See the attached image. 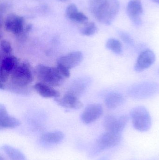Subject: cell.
Returning <instances> with one entry per match:
<instances>
[{
  "mask_svg": "<svg viewBox=\"0 0 159 160\" xmlns=\"http://www.w3.org/2000/svg\"><path fill=\"white\" fill-rule=\"evenodd\" d=\"M64 134L61 131H54L44 133L41 137V141L47 144H57L63 141Z\"/></svg>",
  "mask_w": 159,
  "mask_h": 160,
  "instance_id": "d6986e66",
  "label": "cell"
},
{
  "mask_svg": "<svg viewBox=\"0 0 159 160\" xmlns=\"http://www.w3.org/2000/svg\"><path fill=\"white\" fill-rule=\"evenodd\" d=\"M35 74L41 82L52 87L59 86L65 79L57 67H50L44 65H38L35 69Z\"/></svg>",
  "mask_w": 159,
  "mask_h": 160,
  "instance_id": "3957f363",
  "label": "cell"
},
{
  "mask_svg": "<svg viewBox=\"0 0 159 160\" xmlns=\"http://www.w3.org/2000/svg\"><path fill=\"white\" fill-rule=\"evenodd\" d=\"M65 15L69 20L77 23H87L88 20L87 17L82 12H79L74 4H71L67 7Z\"/></svg>",
  "mask_w": 159,
  "mask_h": 160,
  "instance_id": "2e32d148",
  "label": "cell"
},
{
  "mask_svg": "<svg viewBox=\"0 0 159 160\" xmlns=\"http://www.w3.org/2000/svg\"><path fill=\"white\" fill-rule=\"evenodd\" d=\"M2 149L11 160H26L25 155L13 147L4 145L2 147Z\"/></svg>",
  "mask_w": 159,
  "mask_h": 160,
  "instance_id": "ffe728a7",
  "label": "cell"
},
{
  "mask_svg": "<svg viewBox=\"0 0 159 160\" xmlns=\"http://www.w3.org/2000/svg\"><path fill=\"white\" fill-rule=\"evenodd\" d=\"M1 61L0 84H6L11 73L20 63L18 59L12 55L1 59Z\"/></svg>",
  "mask_w": 159,
  "mask_h": 160,
  "instance_id": "9c48e42d",
  "label": "cell"
},
{
  "mask_svg": "<svg viewBox=\"0 0 159 160\" xmlns=\"http://www.w3.org/2000/svg\"><path fill=\"white\" fill-rule=\"evenodd\" d=\"M105 47L107 49L117 55L123 53V47L121 42L115 38H109L107 40Z\"/></svg>",
  "mask_w": 159,
  "mask_h": 160,
  "instance_id": "44dd1931",
  "label": "cell"
},
{
  "mask_svg": "<svg viewBox=\"0 0 159 160\" xmlns=\"http://www.w3.org/2000/svg\"><path fill=\"white\" fill-rule=\"evenodd\" d=\"M89 6L95 18L106 25L113 22L120 8L119 0H89Z\"/></svg>",
  "mask_w": 159,
  "mask_h": 160,
  "instance_id": "6da1fadb",
  "label": "cell"
},
{
  "mask_svg": "<svg viewBox=\"0 0 159 160\" xmlns=\"http://www.w3.org/2000/svg\"><path fill=\"white\" fill-rule=\"evenodd\" d=\"M154 2L156 3L159 4V0H152Z\"/></svg>",
  "mask_w": 159,
  "mask_h": 160,
  "instance_id": "d4e9b609",
  "label": "cell"
},
{
  "mask_svg": "<svg viewBox=\"0 0 159 160\" xmlns=\"http://www.w3.org/2000/svg\"><path fill=\"white\" fill-rule=\"evenodd\" d=\"M12 48L10 43L7 40H2L0 47V58L1 59L11 55Z\"/></svg>",
  "mask_w": 159,
  "mask_h": 160,
  "instance_id": "603a6c76",
  "label": "cell"
},
{
  "mask_svg": "<svg viewBox=\"0 0 159 160\" xmlns=\"http://www.w3.org/2000/svg\"><path fill=\"white\" fill-rule=\"evenodd\" d=\"M83 60V55L80 51H74L59 58L57 65L70 69L79 65Z\"/></svg>",
  "mask_w": 159,
  "mask_h": 160,
  "instance_id": "7c38bea8",
  "label": "cell"
},
{
  "mask_svg": "<svg viewBox=\"0 0 159 160\" xmlns=\"http://www.w3.org/2000/svg\"><path fill=\"white\" fill-rule=\"evenodd\" d=\"M120 38L127 45L130 47H133L134 45V42L132 38L128 33L120 31L119 33Z\"/></svg>",
  "mask_w": 159,
  "mask_h": 160,
  "instance_id": "cb8c5ba5",
  "label": "cell"
},
{
  "mask_svg": "<svg viewBox=\"0 0 159 160\" xmlns=\"http://www.w3.org/2000/svg\"><path fill=\"white\" fill-rule=\"evenodd\" d=\"M122 139V134L106 131L97 139L94 147L95 154L110 149L119 144Z\"/></svg>",
  "mask_w": 159,
  "mask_h": 160,
  "instance_id": "8992f818",
  "label": "cell"
},
{
  "mask_svg": "<svg viewBox=\"0 0 159 160\" xmlns=\"http://www.w3.org/2000/svg\"><path fill=\"white\" fill-rule=\"evenodd\" d=\"M129 121L127 115L116 117L108 115L105 118L103 126L106 131L122 134Z\"/></svg>",
  "mask_w": 159,
  "mask_h": 160,
  "instance_id": "ba28073f",
  "label": "cell"
},
{
  "mask_svg": "<svg viewBox=\"0 0 159 160\" xmlns=\"http://www.w3.org/2000/svg\"><path fill=\"white\" fill-rule=\"evenodd\" d=\"M159 93V84L155 82H144L134 84L128 90L131 98L135 99H145Z\"/></svg>",
  "mask_w": 159,
  "mask_h": 160,
  "instance_id": "277c9868",
  "label": "cell"
},
{
  "mask_svg": "<svg viewBox=\"0 0 159 160\" xmlns=\"http://www.w3.org/2000/svg\"><path fill=\"white\" fill-rule=\"evenodd\" d=\"M125 98L121 93L113 92L108 94L105 99V106L109 109H115L125 102Z\"/></svg>",
  "mask_w": 159,
  "mask_h": 160,
  "instance_id": "ac0fdd59",
  "label": "cell"
},
{
  "mask_svg": "<svg viewBox=\"0 0 159 160\" xmlns=\"http://www.w3.org/2000/svg\"><path fill=\"white\" fill-rule=\"evenodd\" d=\"M58 1H60V2H65L69 1V0H58Z\"/></svg>",
  "mask_w": 159,
  "mask_h": 160,
  "instance_id": "484cf974",
  "label": "cell"
},
{
  "mask_svg": "<svg viewBox=\"0 0 159 160\" xmlns=\"http://www.w3.org/2000/svg\"><path fill=\"white\" fill-rule=\"evenodd\" d=\"M98 32V27L94 22H87L80 29L81 34L86 36H91L96 34Z\"/></svg>",
  "mask_w": 159,
  "mask_h": 160,
  "instance_id": "7402d4cb",
  "label": "cell"
},
{
  "mask_svg": "<svg viewBox=\"0 0 159 160\" xmlns=\"http://www.w3.org/2000/svg\"><path fill=\"white\" fill-rule=\"evenodd\" d=\"M34 88L41 97L45 98H59L60 93L53 88V87L43 82L36 83L34 85Z\"/></svg>",
  "mask_w": 159,
  "mask_h": 160,
  "instance_id": "e0dca14e",
  "label": "cell"
},
{
  "mask_svg": "<svg viewBox=\"0 0 159 160\" xmlns=\"http://www.w3.org/2000/svg\"><path fill=\"white\" fill-rule=\"evenodd\" d=\"M33 75L29 63L19 64L11 73L8 88L18 94H25L28 92V86L32 82Z\"/></svg>",
  "mask_w": 159,
  "mask_h": 160,
  "instance_id": "7a4b0ae2",
  "label": "cell"
},
{
  "mask_svg": "<svg viewBox=\"0 0 159 160\" xmlns=\"http://www.w3.org/2000/svg\"><path fill=\"white\" fill-rule=\"evenodd\" d=\"M2 24L7 32L12 33L17 37L23 32L26 26L24 18L14 13L8 14L1 26Z\"/></svg>",
  "mask_w": 159,
  "mask_h": 160,
  "instance_id": "52a82bcc",
  "label": "cell"
},
{
  "mask_svg": "<svg viewBox=\"0 0 159 160\" xmlns=\"http://www.w3.org/2000/svg\"><path fill=\"white\" fill-rule=\"evenodd\" d=\"M103 113V108L99 103L90 104L81 115V120L86 124H89L99 119Z\"/></svg>",
  "mask_w": 159,
  "mask_h": 160,
  "instance_id": "4fadbf2b",
  "label": "cell"
},
{
  "mask_svg": "<svg viewBox=\"0 0 159 160\" xmlns=\"http://www.w3.org/2000/svg\"><path fill=\"white\" fill-rule=\"evenodd\" d=\"M20 121L8 114L4 106L0 105V127L1 128H15L20 126Z\"/></svg>",
  "mask_w": 159,
  "mask_h": 160,
  "instance_id": "9a60e30c",
  "label": "cell"
},
{
  "mask_svg": "<svg viewBox=\"0 0 159 160\" xmlns=\"http://www.w3.org/2000/svg\"><path fill=\"white\" fill-rule=\"evenodd\" d=\"M55 101L59 105L64 108L72 109H80L83 104L74 94L68 93L62 98H56Z\"/></svg>",
  "mask_w": 159,
  "mask_h": 160,
  "instance_id": "5bb4252c",
  "label": "cell"
},
{
  "mask_svg": "<svg viewBox=\"0 0 159 160\" xmlns=\"http://www.w3.org/2000/svg\"><path fill=\"white\" fill-rule=\"evenodd\" d=\"M128 17L136 27L142 24V16L143 8L141 0H131L128 3L127 8Z\"/></svg>",
  "mask_w": 159,
  "mask_h": 160,
  "instance_id": "30bf717a",
  "label": "cell"
},
{
  "mask_svg": "<svg viewBox=\"0 0 159 160\" xmlns=\"http://www.w3.org/2000/svg\"><path fill=\"white\" fill-rule=\"evenodd\" d=\"M130 118L133 125L138 131H148L152 126V119L148 110L144 106L134 107L130 112Z\"/></svg>",
  "mask_w": 159,
  "mask_h": 160,
  "instance_id": "5b68a950",
  "label": "cell"
},
{
  "mask_svg": "<svg viewBox=\"0 0 159 160\" xmlns=\"http://www.w3.org/2000/svg\"><path fill=\"white\" fill-rule=\"evenodd\" d=\"M156 55L151 50L142 52L138 56L134 66L136 72H141L150 68L156 61Z\"/></svg>",
  "mask_w": 159,
  "mask_h": 160,
  "instance_id": "8fae6325",
  "label": "cell"
}]
</instances>
